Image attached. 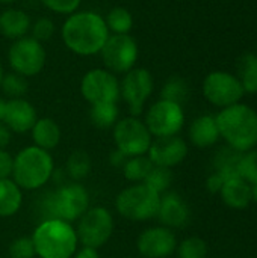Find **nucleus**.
I'll list each match as a JSON object with an SVG mask.
<instances>
[{
	"instance_id": "nucleus-29",
	"label": "nucleus",
	"mask_w": 257,
	"mask_h": 258,
	"mask_svg": "<svg viewBox=\"0 0 257 258\" xmlns=\"http://www.w3.org/2000/svg\"><path fill=\"white\" fill-rule=\"evenodd\" d=\"M91 172V157L82 150H76L70 154L67 160V174L71 180L80 181L86 178Z\"/></svg>"
},
{
	"instance_id": "nucleus-21",
	"label": "nucleus",
	"mask_w": 257,
	"mask_h": 258,
	"mask_svg": "<svg viewBox=\"0 0 257 258\" xmlns=\"http://www.w3.org/2000/svg\"><path fill=\"white\" fill-rule=\"evenodd\" d=\"M30 133H32L33 145L45 151L56 148L62 138L61 127L52 118H38Z\"/></svg>"
},
{
	"instance_id": "nucleus-33",
	"label": "nucleus",
	"mask_w": 257,
	"mask_h": 258,
	"mask_svg": "<svg viewBox=\"0 0 257 258\" xmlns=\"http://www.w3.org/2000/svg\"><path fill=\"white\" fill-rule=\"evenodd\" d=\"M239 177L250 186L257 183V150H250L241 154L238 163Z\"/></svg>"
},
{
	"instance_id": "nucleus-31",
	"label": "nucleus",
	"mask_w": 257,
	"mask_h": 258,
	"mask_svg": "<svg viewBox=\"0 0 257 258\" xmlns=\"http://www.w3.org/2000/svg\"><path fill=\"white\" fill-rule=\"evenodd\" d=\"M173 183V172L170 168H162V166H153L147 178L144 180V184L158 192L159 195L168 192L170 186Z\"/></svg>"
},
{
	"instance_id": "nucleus-41",
	"label": "nucleus",
	"mask_w": 257,
	"mask_h": 258,
	"mask_svg": "<svg viewBox=\"0 0 257 258\" xmlns=\"http://www.w3.org/2000/svg\"><path fill=\"white\" fill-rule=\"evenodd\" d=\"M74 258H100L98 249L95 248H89V246H82L80 249L76 251V254L73 255Z\"/></svg>"
},
{
	"instance_id": "nucleus-35",
	"label": "nucleus",
	"mask_w": 257,
	"mask_h": 258,
	"mask_svg": "<svg viewBox=\"0 0 257 258\" xmlns=\"http://www.w3.org/2000/svg\"><path fill=\"white\" fill-rule=\"evenodd\" d=\"M9 257L11 258H35L36 251L32 237H18L9 245Z\"/></svg>"
},
{
	"instance_id": "nucleus-39",
	"label": "nucleus",
	"mask_w": 257,
	"mask_h": 258,
	"mask_svg": "<svg viewBox=\"0 0 257 258\" xmlns=\"http://www.w3.org/2000/svg\"><path fill=\"white\" fill-rule=\"evenodd\" d=\"M224 183H226L224 178H223L220 174L214 172V174H211V175L208 177V180H206V189H208L211 194H220Z\"/></svg>"
},
{
	"instance_id": "nucleus-2",
	"label": "nucleus",
	"mask_w": 257,
	"mask_h": 258,
	"mask_svg": "<svg viewBox=\"0 0 257 258\" xmlns=\"http://www.w3.org/2000/svg\"><path fill=\"white\" fill-rule=\"evenodd\" d=\"M220 136L230 148L245 153L257 145V113L247 104L236 103L224 107L217 116Z\"/></svg>"
},
{
	"instance_id": "nucleus-45",
	"label": "nucleus",
	"mask_w": 257,
	"mask_h": 258,
	"mask_svg": "<svg viewBox=\"0 0 257 258\" xmlns=\"http://www.w3.org/2000/svg\"><path fill=\"white\" fill-rule=\"evenodd\" d=\"M3 76H5V71H3V65H2V62H0V85H2Z\"/></svg>"
},
{
	"instance_id": "nucleus-14",
	"label": "nucleus",
	"mask_w": 257,
	"mask_h": 258,
	"mask_svg": "<svg viewBox=\"0 0 257 258\" xmlns=\"http://www.w3.org/2000/svg\"><path fill=\"white\" fill-rule=\"evenodd\" d=\"M155 88L153 76L145 68H132L129 73L123 74L120 82V97L129 106L132 116L142 113L145 101L150 98Z\"/></svg>"
},
{
	"instance_id": "nucleus-27",
	"label": "nucleus",
	"mask_w": 257,
	"mask_h": 258,
	"mask_svg": "<svg viewBox=\"0 0 257 258\" xmlns=\"http://www.w3.org/2000/svg\"><path fill=\"white\" fill-rule=\"evenodd\" d=\"M105 23L108 26L109 33L129 35L133 27V15L129 9H126L123 6H115L106 14Z\"/></svg>"
},
{
	"instance_id": "nucleus-7",
	"label": "nucleus",
	"mask_w": 257,
	"mask_h": 258,
	"mask_svg": "<svg viewBox=\"0 0 257 258\" xmlns=\"http://www.w3.org/2000/svg\"><path fill=\"white\" fill-rule=\"evenodd\" d=\"M45 59L47 53L42 42L32 36L12 41L8 50V62L11 70L26 79L39 74L45 65Z\"/></svg>"
},
{
	"instance_id": "nucleus-40",
	"label": "nucleus",
	"mask_w": 257,
	"mask_h": 258,
	"mask_svg": "<svg viewBox=\"0 0 257 258\" xmlns=\"http://www.w3.org/2000/svg\"><path fill=\"white\" fill-rule=\"evenodd\" d=\"M127 159H129V157H127L126 154H123L121 151H118L117 148H115V151H112L111 156H109V162H111V165L115 166V168H123Z\"/></svg>"
},
{
	"instance_id": "nucleus-32",
	"label": "nucleus",
	"mask_w": 257,
	"mask_h": 258,
	"mask_svg": "<svg viewBox=\"0 0 257 258\" xmlns=\"http://www.w3.org/2000/svg\"><path fill=\"white\" fill-rule=\"evenodd\" d=\"M27 79L17 74V73H9L3 76L0 89L3 91V94L12 100V98H23L27 92Z\"/></svg>"
},
{
	"instance_id": "nucleus-34",
	"label": "nucleus",
	"mask_w": 257,
	"mask_h": 258,
	"mask_svg": "<svg viewBox=\"0 0 257 258\" xmlns=\"http://www.w3.org/2000/svg\"><path fill=\"white\" fill-rule=\"evenodd\" d=\"M179 258H206L208 245L200 237H188L177 248Z\"/></svg>"
},
{
	"instance_id": "nucleus-19",
	"label": "nucleus",
	"mask_w": 257,
	"mask_h": 258,
	"mask_svg": "<svg viewBox=\"0 0 257 258\" xmlns=\"http://www.w3.org/2000/svg\"><path fill=\"white\" fill-rule=\"evenodd\" d=\"M30 26L32 20L29 14L21 9L8 8L0 14V33L11 41L27 36V33L30 32Z\"/></svg>"
},
{
	"instance_id": "nucleus-10",
	"label": "nucleus",
	"mask_w": 257,
	"mask_h": 258,
	"mask_svg": "<svg viewBox=\"0 0 257 258\" xmlns=\"http://www.w3.org/2000/svg\"><path fill=\"white\" fill-rule=\"evenodd\" d=\"M98 54L101 56L105 68L117 76L126 74L135 68L139 48L138 42L130 35H109Z\"/></svg>"
},
{
	"instance_id": "nucleus-6",
	"label": "nucleus",
	"mask_w": 257,
	"mask_h": 258,
	"mask_svg": "<svg viewBox=\"0 0 257 258\" xmlns=\"http://www.w3.org/2000/svg\"><path fill=\"white\" fill-rule=\"evenodd\" d=\"M45 207L48 219H62L71 224L89 209V194L80 183L64 184L48 197Z\"/></svg>"
},
{
	"instance_id": "nucleus-16",
	"label": "nucleus",
	"mask_w": 257,
	"mask_h": 258,
	"mask_svg": "<svg viewBox=\"0 0 257 258\" xmlns=\"http://www.w3.org/2000/svg\"><path fill=\"white\" fill-rule=\"evenodd\" d=\"M147 156L155 166L171 169L185 160V157L188 156V145L177 135L167 136V138H156L151 142Z\"/></svg>"
},
{
	"instance_id": "nucleus-18",
	"label": "nucleus",
	"mask_w": 257,
	"mask_h": 258,
	"mask_svg": "<svg viewBox=\"0 0 257 258\" xmlns=\"http://www.w3.org/2000/svg\"><path fill=\"white\" fill-rule=\"evenodd\" d=\"M156 218L167 228H182L188 224L189 209L185 200L176 192H165L161 195L159 210Z\"/></svg>"
},
{
	"instance_id": "nucleus-36",
	"label": "nucleus",
	"mask_w": 257,
	"mask_h": 258,
	"mask_svg": "<svg viewBox=\"0 0 257 258\" xmlns=\"http://www.w3.org/2000/svg\"><path fill=\"white\" fill-rule=\"evenodd\" d=\"M30 32H32V38H35L39 42H44V41H47V39H50L53 36L55 23L47 17H39L35 21H32Z\"/></svg>"
},
{
	"instance_id": "nucleus-8",
	"label": "nucleus",
	"mask_w": 257,
	"mask_h": 258,
	"mask_svg": "<svg viewBox=\"0 0 257 258\" xmlns=\"http://www.w3.org/2000/svg\"><path fill=\"white\" fill-rule=\"evenodd\" d=\"M114 233V218L106 207L88 209L77 222L76 234L83 246L101 248L105 246Z\"/></svg>"
},
{
	"instance_id": "nucleus-15",
	"label": "nucleus",
	"mask_w": 257,
	"mask_h": 258,
	"mask_svg": "<svg viewBox=\"0 0 257 258\" xmlns=\"http://www.w3.org/2000/svg\"><path fill=\"white\" fill-rule=\"evenodd\" d=\"M136 248L144 258H168L176 251L177 240L170 228L151 227L139 234Z\"/></svg>"
},
{
	"instance_id": "nucleus-9",
	"label": "nucleus",
	"mask_w": 257,
	"mask_h": 258,
	"mask_svg": "<svg viewBox=\"0 0 257 258\" xmlns=\"http://www.w3.org/2000/svg\"><path fill=\"white\" fill-rule=\"evenodd\" d=\"M114 141L118 151L127 157H135L148 153L153 136L144 121L138 116H127L118 119L114 125Z\"/></svg>"
},
{
	"instance_id": "nucleus-11",
	"label": "nucleus",
	"mask_w": 257,
	"mask_h": 258,
	"mask_svg": "<svg viewBox=\"0 0 257 258\" xmlns=\"http://www.w3.org/2000/svg\"><path fill=\"white\" fill-rule=\"evenodd\" d=\"M144 122L155 138L176 136L185 124L183 107L177 103L161 98L148 107Z\"/></svg>"
},
{
	"instance_id": "nucleus-38",
	"label": "nucleus",
	"mask_w": 257,
	"mask_h": 258,
	"mask_svg": "<svg viewBox=\"0 0 257 258\" xmlns=\"http://www.w3.org/2000/svg\"><path fill=\"white\" fill-rule=\"evenodd\" d=\"M12 169H14V157L6 150H0V180L11 178Z\"/></svg>"
},
{
	"instance_id": "nucleus-4",
	"label": "nucleus",
	"mask_w": 257,
	"mask_h": 258,
	"mask_svg": "<svg viewBox=\"0 0 257 258\" xmlns=\"http://www.w3.org/2000/svg\"><path fill=\"white\" fill-rule=\"evenodd\" d=\"M55 162L50 151L35 145L23 148L14 157L12 180L21 190H36L53 177Z\"/></svg>"
},
{
	"instance_id": "nucleus-22",
	"label": "nucleus",
	"mask_w": 257,
	"mask_h": 258,
	"mask_svg": "<svg viewBox=\"0 0 257 258\" xmlns=\"http://www.w3.org/2000/svg\"><path fill=\"white\" fill-rule=\"evenodd\" d=\"M221 200L232 209H245L251 203V186L242 178L227 180L220 192Z\"/></svg>"
},
{
	"instance_id": "nucleus-43",
	"label": "nucleus",
	"mask_w": 257,
	"mask_h": 258,
	"mask_svg": "<svg viewBox=\"0 0 257 258\" xmlns=\"http://www.w3.org/2000/svg\"><path fill=\"white\" fill-rule=\"evenodd\" d=\"M5 109H6V100H3L0 97V122H3V116H5Z\"/></svg>"
},
{
	"instance_id": "nucleus-1",
	"label": "nucleus",
	"mask_w": 257,
	"mask_h": 258,
	"mask_svg": "<svg viewBox=\"0 0 257 258\" xmlns=\"http://www.w3.org/2000/svg\"><path fill=\"white\" fill-rule=\"evenodd\" d=\"M109 35L105 17L94 11H76L61 27L65 47L77 56L98 54Z\"/></svg>"
},
{
	"instance_id": "nucleus-5",
	"label": "nucleus",
	"mask_w": 257,
	"mask_h": 258,
	"mask_svg": "<svg viewBox=\"0 0 257 258\" xmlns=\"http://www.w3.org/2000/svg\"><path fill=\"white\" fill-rule=\"evenodd\" d=\"M159 203L161 195L158 192L144 183H136L118 194L115 200V209L123 218L129 221L144 222L156 218Z\"/></svg>"
},
{
	"instance_id": "nucleus-46",
	"label": "nucleus",
	"mask_w": 257,
	"mask_h": 258,
	"mask_svg": "<svg viewBox=\"0 0 257 258\" xmlns=\"http://www.w3.org/2000/svg\"><path fill=\"white\" fill-rule=\"evenodd\" d=\"M15 0H0V3H3V5H9V3H14Z\"/></svg>"
},
{
	"instance_id": "nucleus-13",
	"label": "nucleus",
	"mask_w": 257,
	"mask_h": 258,
	"mask_svg": "<svg viewBox=\"0 0 257 258\" xmlns=\"http://www.w3.org/2000/svg\"><path fill=\"white\" fill-rule=\"evenodd\" d=\"M244 89L239 79L226 71H212L203 82L204 98L218 107H229L241 101Z\"/></svg>"
},
{
	"instance_id": "nucleus-3",
	"label": "nucleus",
	"mask_w": 257,
	"mask_h": 258,
	"mask_svg": "<svg viewBox=\"0 0 257 258\" xmlns=\"http://www.w3.org/2000/svg\"><path fill=\"white\" fill-rule=\"evenodd\" d=\"M32 240L39 258H71L79 245L76 230L62 219H45L41 222L35 228Z\"/></svg>"
},
{
	"instance_id": "nucleus-37",
	"label": "nucleus",
	"mask_w": 257,
	"mask_h": 258,
	"mask_svg": "<svg viewBox=\"0 0 257 258\" xmlns=\"http://www.w3.org/2000/svg\"><path fill=\"white\" fill-rule=\"evenodd\" d=\"M41 3L52 12L61 15H71L79 11L82 0H41Z\"/></svg>"
},
{
	"instance_id": "nucleus-44",
	"label": "nucleus",
	"mask_w": 257,
	"mask_h": 258,
	"mask_svg": "<svg viewBox=\"0 0 257 258\" xmlns=\"http://www.w3.org/2000/svg\"><path fill=\"white\" fill-rule=\"evenodd\" d=\"M251 201H254L257 204V183L251 184Z\"/></svg>"
},
{
	"instance_id": "nucleus-17",
	"label": "nucleus",
	"mask_w": 257,
	"mask_h": 258,
	"mask_svg": "<svg viewBox=\"0 0 257 258\" xmlns=\"http://www.w3.org/2000/svg\"><path fill=\"white\" fill-rule=\"evenodd\" d=\"M38 119L36 110L26 98H12L6 101L3 122L12 133H27Z\"/></svg>"
},
{
	"instance_id": "nucleus-26",
	"label": "nucleus",
	"mask_w": 257,
	"mask_h": 258,
	"mask_svg": "<svg viewBox=\"0 0 257 258\" xmlns=\"http://www.w3.org/2000/svg\"><path fill=\"white\" fill-rule=\"evenodd\" d=\"M118 106L117 103H97L91 104L89 118L91 122L100 130L114 128L118 121Z\"/></svg>"
},
{
	"instance_id": "nucleus-25",
	"label": "nucleus",
	"mask_w": 257,
	"mask_h": 258,
	"mask_svg": "<svg viewBox=\"0 0 257 258\" xmlns=\"http://www.w3.org/2000/svg\"><path fill=\"white\" fill-rule=\"evenodd\" d=\"M244 92L257 94V54L247 53L238 60V76Z\"/></svg>"
},
{
	"instance_id": "nucleus-30",
	"label": "nucleus",
	"mask_w": 257,
	"mask_h": 258,
	"mask_svg": "<svg viewBox=\"0 0 257 258\" xmlns=\"http://www.w3.org/2000/svg\"><path fill=\"white\" fill-rule=\"evenodd\" d=\"M188 94H189L188 83L182 77H171L164 85L162 92H161V98L177 103L182 106V103L188 98Z\"/></svg>"
},
{
	"instance_id": "nucleus-28",
	"label": "nucleus",
	"mask_w": 257,
	"mask_h": 258,
	"mask_svg": "<svg viewBox=\"0 0 257 258\" xmlns=\"http://www.w3.org/2000/svg\"><path fill=\"white\" fill-rule=\"evenodd\" d=\"M153 166L155 165L151 163V160L145 154V156L129 157L121 169H123V174H124L126 180L136 184V183H144V180L147 178V175L150 174Z\"/></svg>"
},
{
	"instance_id": "nucleus-23",
	"label": "nucleus",
	"mask_w": 257,
	"mask_h": 258,
	"mask_svg": "<svg viewBox=\"0 0 257 258\" xmlns=\"http://www.w3.org/2000/svg\"><path fill=\"white\" fill-rule=\"evenodd\" d=\"M23 192L12 178L0 180V218H11L21 209Z\"/></svg>"
},
{
	"instance_id": "nucleus-12",
	"label": "nucleus",
	"mask_w": 257,
	"mask_h": 258,
	"mask_svg": "<svg viewBox=\"0 0 257 258\" xmlns=\"http://www.w3.org/2000/svg\"><path fill=\"white\" fill-rule=\"evenodd\" d=\"M80 94L89 104L117 103L120 98V80L106 68H92L80 80Z\"/></svg>"
},
{
	"instance_id": "nucleus-24",
	"label": "nucleus",
	"mask_w": 257,
	"mask_h": 258,
	"mask_svg": "<svg viewBox=\"0 0 257 258\" xmlns=\"http://www.w3.org/2000/svg\"><path fill=\"white\" fill-rule=\"evenodd\" d=\"M239 151L227 147V148H221L220 153L215 157V168H217V174H220L224 181L227 180H233V178H241L239 172H238V163L241 159Z\"/></svg>"
},
{
	"instance_id": "nucleus-20",
	"label": "nucleus",
	"mask_w": 257,
	"mask_h": 258,
	"mask_svg": "<svg viewBox=\"0 0 257 258\" xmlns=\"http://www.w3.org/2000/svg\"><path fill=\"white\" fill-rule=\"evenodd\" d=\"M220 130L215 116L201 115L195 118L189 127V139L198 148H209L220 139Z\"/></svg>"
},
{
	"instance_id": "nucleus-42",
	"label": "nucleus",
	"mask_w": 257,
	"mask_h": 258,
	"mask_svg": "<svg viewBox=\"0 0 257 258\" xmlns=\"http://www.w3.org/2000/svg\"><path fill=\"white\" fill-rule=\"evenodd\" d=\"M12 132L5 125V122H0V150H5L11 144Z\"/></svg>"
}]
</instances>
